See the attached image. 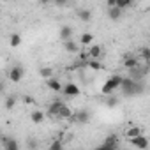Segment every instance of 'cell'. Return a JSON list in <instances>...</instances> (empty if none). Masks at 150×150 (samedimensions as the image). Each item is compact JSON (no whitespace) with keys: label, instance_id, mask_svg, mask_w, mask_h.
<instances>
[{"label":"cell","instance_id":"obj_1","mask_svg":"<svg viewBox=\"0 0 150 150\" xmlns=\"http://www.w3.org/2000/svg\"><path fill=\"white\" fill-rule=\"evenodd\" d=\"M120 90L124 92V96L132 97V96H138V94L143 92V83L141 81H134L132 78L127 76V78H124V83H122Z\"/></svg>","mask_w":150,"mask_h":150},{"label":"cell","instance_id":"obj_2","mask_svg":"<svg viewBox=\"0 0 150 150\" xmlns=\"http://www.w3.org/2000/svg\"><path fill=\"white\" fill-rule=\"evenodd\" d=\"M122 83H124V78L120 76V74H113V76H110V78L104 81V85H103L101 92H103L104 96H111L117 88H120V87H122Z\"/></svg>","mask_w":150,"mask_h":150},{"label":"cell","instance_id":"obj_3","mask_svg":"<svg viewBox=\"0 0 150 150\" xmlns=\"http://www.w3.org/2000/svg\"><path fill=\"white\" fill-rule=\"evenodd\" d=\"M129 143H131L132 146L139 148V150H146V148H148V145H150V141H148V138H146L145 134H141V136H138V138L129 139Z\"/></svg>","mask_w":150,"mask_h":150},{"label":"cell","instance_id":"obj_4","mask_svg":"<svg viewBox=\"0 0 150 150\" xmlns=\"http://www.w3.org/2000/svg\"><path fill=\"white\" fill-rule=\"evenodd\" d=\"M62 92H64L65 97H76V96L81 94V92H80V87H78L76 83H65Z\"/></svg>","mask_w":150,"mask_h":150},{"label":"cell","instance_id":"obj_5","mask_svg":"<svg viewBox=\"0 0 150 150\" xmlns=\"http://www.w3.org/2000/svg\"><path fill=\"white\" fill-rule=\"evenodd\" d=\"M21 78H23V67L21 65H14L9 71V80L13 83H18V81H21Z\"/></svg>","mask_w":150,"mask_h":150},{"label":"cell","instance_id":"obj_6","mask_svg":"<svg viewBox=\"0 0 150 150\" xmlns=\"http://www.w3.org/2000/svg\"><path fill=\"white\" fill-rule=\"evenodd\" d=\"M46 87L50 88V90H53V92H62L64 90V85L53 76V78H50V80H46Z\"/></svg>","mask_w":150,"mask_h":150},{"label":"cell","instance_id":"obj_7","mask_svg":"<svg viewBox=\"0 0 150 150\" xmlns=\"http://www.w3.org/2000/svg\"><path fill=\"white\" fill-rule=\"evenodd\" d=\"M62 106H64V103L62 101H53L50 106H48V115H51V117H58V113H60V110H62Z\"/></svg>","mask_w":150,"mask_h":150},{"label":"cell","instance_id":"obj_8","mask_svg":"<svg viewBox=\"0 0 150 150\" xmlns=\"http://www.w3.org/2000/svg\"><path fill=\"white\" fill-rule=\"evenodd\" d=\"M2 145H4V150H20L18 141L13 139V138H7V136L2 138Z\"/></svg>","mask_w":150,"mask_h":150},{"label":"cell","instance_id":"obj_9","mask_svg":"<svg viewBox=\"0 0 150 150\" xmlns=\"http://www.w3.org/2000/svg\"><path fill=\"white\" fill-rule=\"evenodd\" d=\"M88 55H90V60H99L101 55H103V48L99 44H92L88 48Z\"/></svg>","mask_w":150,"mask_h":150},{"label":"cell","instance_id":"obj_10","mask_svg":"<svg viewBox=\"0 0 150 150\" xmlns=\"http://www.w3.org/2000/svg\"><path fill=\"white\" fill-rule=\"evenodd\" d=\"M124 65L127 67V71L136 69V67H138V57H134V55H125V58H124Z\"/></svg>","mask_w":150,"mask_h":150},{"label":"cell","instance_id":"obj_11","mask_svg":"<svg viewBox=\"0 0 150 150\" xmlns=\"http://www.w3.org/2000/svg\"><path fill=\"white\" fill-rule=\"evenodd\" d=\"M141 134H143V129H141V127L132 125V127H127V129H125V138H127V139L138 138V136H141Z\"/></svg>","mask_w":150,"mask_h":150},{"label":"cell","instance_id":"obj_12","mask_svg":"<svg viewBox=\"0 0 150 150\" xmlns=\"http://www.w3.org/2000/svg\"><path fill=\"white\" fill-rule=\"evenodd\" d=\"M58 35H60V39H62L64 42H65V41H71V39H72V28H71L69 25H64V27L60 28V34H58Z\"/></svg>","mask_w":150,"mask_h":150},{"label":"cell","instance_id":"obj_13","mask_svg":"<svg viewBox=\"0 0 150 150\" xmlns=\"http://www.w3.org/2000/svg\"><path fill=\"white\" fill-rule=\"evenodd\" d=\"M44 118H46V113H42L41 110H34V111L30 113V120H32L34 124H42Z\"/></svg>","mask_w":150,"mask_h":150},{"label":"cell","instance_id":"obj_14","mask_svg":"<svg viewBox=\"0 0 150 150\" xmlns=\"http://www.w3.org/2000/svg\"><path fill=\"white\" fill-rule=\"evenodd\" d=\"M64 48H65L67 53H80V46H78V42H74L72 39H71V41H65V42H64Z\"/></svg>","mask_w":150,"mask_h":150},{"label":"cell","instance_id":"obj_15","mask_svg":"<svg viewBox=\"0 0 150 150\" xmlns=\"http://www.w3.org/2000/svg\"><path fill=\"white\" fill-rule=\"evenodd\" d=\"M74 120L80 122V124H87L90 120V115L88 111H80V113H74Z\"/></svg>","mask_w":150,"mask_h":150},{"label":"cell","instance_id":"obj_16","mask_svg":"<svg viewBox=\"0 0 150 150\" xmlns=\"http://www.w3.org/2000/svg\"><path fill=\"white\" fill-rule=\"evenodd\" d=\"M58 117L60 118H74V113H72V110L69 108V106H62V110H60V113H58Z\"/></svg>","mask_w":150,"mask_h":150},{"label":"cell","instance_id":"obj_17","mask_svg":"<svg viewBox=\"0 0 150 150\" xmlns=\"http://www.w3.org/2000/svg\"><path fill=\"white\" fill-rule=\"evenodd\" d=\"M120 16H122V11H120L118 7H113V9H108V18H110V20H113V21H117V20H120Z\"/></svg>","mask_w":150,"mask_h":150},{"label":"cell","instance_id":"obj_18","mask_svg":"<svg viewBox=\"0 0 150 150\" xmlns=\"http://www.w3.org/2000/svg\"><path fill=\"white\" fill-rule=\"evenodd\" d=\"M139 57H141L143 62L150 64V48H148V46H143V48L139 50Z\"/></svg>","mask_w":150,"mask_h":150},{"label":"cell","instance_id":"obj_19","mask_svg":"<svg viewBox=\"0 0 150 150\" xmlns=\"http://www.w3.org/2000/svg\"><path fill=\"white\" fill-rule=\"evenodd\" d=\"M39 74H41V78L50 80V78H53V69H51V67H41Z\"/></svg>","mask_w":150,"mask_h":150},{"label":"cell","instance_id":"obj_20","mask_svg":"<svg viewBox=\"0 0 150 150\" xmlns=\"http://www.w3.org/2000/svg\"><path fill=\"white\" fill-rule=\"evenodd\" d=\"M92 41H94V35H92V34H83V35L80 37L81 46H90V44H92Z\"/></svg>","mask_w":150,"mask_h":150},{"label":"cell","instance_id":"obj_21","mask_svg":"<svg viewBox=\"0 0 150 150\" xmlns=\"http://www.w3.org/2000/svg\"><path fill=\"white\" fill-rule=\"evenodd\" d=\"M87 67H90V69H94V71H104V65H103L99 60H88Z\"/></svg>","mask_w":150,"mask_h":150},{"label":"cell","instance_id":"obj_22","mask_svg":"<svg viewBox=\"0 0 150 150\" xmlns=\"http://www.w3.org/2000/svg\"><path fill=\"white\" fill-rule=\"evenodd\" d=\"M78 18H80L81 21H90V20H92V13H90L88 9H83V11L78 13Z\"/></svg>","mask_w":150,"mask_h":150},{"label":"cell","instance_id":"obj_23","mask_svg":"<svg viewBox=\"0 0 150 150\" xmlns=\"http://www.w3.org/2000/svg\"><path fill=\"white\" fill-rule=\"evenodd\" d=\"M117 141H118V138L113 134V136H108V138L104 139V145H108V146H111V148H117V145H118Z\"/></svg>","mask_w":150,"mask_h":150},{"label":"cell","instance_id":"obj_24","mask_svg":"<svg viewBox=\"0 0 150 150\" xmlns=\"http://www.w3.org/2000/svg\"><path fill=\"white\" fill-rule=\"evenodd\" d=\"M21 44V37H20V34H13L11 35V46L13 48H18Z\"/></svg>","mask_w":150,"mask_h":150},{"label":"cell","instance_id":"obj_25","mask_svg":"<svg viewBox=\"0 0 150 150\" xmlns=\"http://www.w3.org/2000/svg\"><path fill=\"white\" fill-rule=\"evenodd\" d=\"M132 6V2L131 0H117V7L122 11V9H125V7H131Z\"/></svg>","mask_w":150,"mask_h":150},{"label":"cell","instance_id":"obj_26","mask_svg":"<svg viewBox=\"0 0 150 150\" xmlns=\"http://www.w3.org/2000/svg\"><path fill=\"white\" fill-rule=\"evenodd\" d=\"M14 104H16V97H14V96H9V97L6 99V108H7V110H13Z\"/></svg>","mask_w":150,"mask_h":150},{"label":"cell","instance_id":"obj_27","mask_svg":"<svg viewBox=\"0 0 150 150\" xmlns=\"http://www.w3.org/2000/svg\"><path fill=\"white\" fill-rule=\"evenodd\" d=\"M117 104H118V99H117V97H113V96H110V97L106 99V106H108V108H115Z\"/></svg>","mask_w":150,"mask_h":150},{"label":"cell","instance_id":"obj_28","mask_svg":"<svg viewBox=\"0 0 150 150\" xmlns=\"http://www.w3.org/2000/svg\"><path fill=\"white\" fill-rule=\"evenodd\" d=\"M50 150H64V145H62V141H60V139H55V141L50 145Z\"/></svg>","mask_w":150,"mask_h":150},{"label":"cell","instance_id":"obj_29","mask_svg":"<svg viewBox=\"0 0 150 150\" xmlns=\"http://www.w3.org/2000/svg\"><path fill=\"white\" fill-rule=\"evenodd\" d=\"M27 146H28L30 150H35V146H37V143H35V139H28V143H27Z\"/></svg>","mask_w":150,"mask_h":150},{"label":"cell","instance_id":"obj_30","mask_svg":"<svg viewBox=\"0 0 150 150\" xmlns=\"http://www.w3.org/2000/svg\"><path fill=\"white\" fill-rule=\"evenodd\" d=\"M94 150H115V148H111V146H108V145H101V146H97V148H94Z\"/></svg>","mask_w":150,"mask_h":150}]
</instances>
